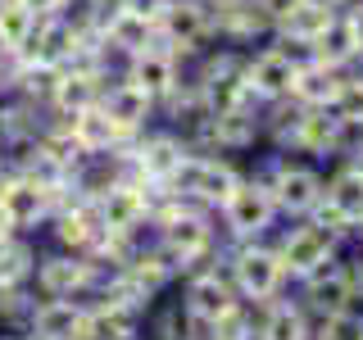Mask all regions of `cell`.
Masks as SVG:
<instances>
[{
    "label": "cell",
    "instance_id": "cell-5",
    "mask_svg": "<svg viewBox=\"0 0 363 340\" xmlns=\"http://www.w3.org/2000/svg\"><path fill=\"white\" fill-rule=\"evenodd\" d=\"M245 177V168L236 164L232 154H218V150H191L182 159V168L173 173L168 181V191H173L177 200H191L200 204V209H213L218 213V204L232 196V186Z\"/></svg>",
    "mask_w": 363,
    "mask_h": 340
},
{
    "label": "cell",
    "instance_id": "cell-17",
    "mask_svg": "<svg viewBox=\"0 0 363 340\" xmlns=\"http://www.w3.org/2000/svg\"><path fill=\"white\" fill-rule=\"evenodd\" d=\"M345 150H350V128L336 118V109H300V128H295L286 154H304L313 164H336Z\"/></svg>",
    "mask_w": 363,
    "mask_h": 340
},
{
    "label": "cell",
    "instance_id": "cell-3",
    "mask_svg": "<svg viewBox=\"0 0 363 340\" xmlns=\"http://www.w3.org/2000/svg\"><path fill=\"white\" fill-rule=\"evenodd\" d=\"M191 82L200 86L204 105H209V113H227V109H241L250 105V82H245V50L241 45H209L204 55H196V60L186 64Z\"/></svg>",
    "mask_w": 363,
    "mask_h": 340
},
{
    "label": "cell",
    "instance_id": "cell-15",
    "mask_svg": "<svg viewBox=\"0 0 363 340\" xmlns=\"http://www.w3.org/2000/svg\"><path fill=\"white\" fill-rule=\"evenodd\" d=\"M241 304V295H236L232 277H227L223 259H213V264H204L196 272H186L182 277V309L191 317H204V322H218L227 309H236Z\"/></svg>",
    "mask_w": 363,
    "mask_h": 340
},
{
    "label": "cell",
    "instance_id": "cell-25",
    "mask_svg": "<svg viewBox=\"0 0 363 340\" xmlns=\"http://www.w3.org/2000/svg\"><path fill=\"white\" fill-rule=\"evenodd\" d=\"M350 68H332L313 55L300 60V73H295V86H291V100L304 109H332L336 96H340V82H345Z\"/></svg>",
    "mask_w": 363,
    "mask_h": 340
},
{
    "label": "cell",
    "instance_id": "cell-19",
    "mask_svg": "<svg viewBox=\"0 0 363 340\" xmlns=\"http://www.w3.org/2000/svg\"><path fill=\"white\" fill-rule=\"evenodd\" d=\"M100 109H105L128 136H141L145 128L159 123V100L150 96V91H141L132 77H123V73H113L105 82V91H100Z\"/></svg>",
    "mask_w": 363,
    "mask_h": 340
},
{
    "label": "cell",
    "instance_id": "cell-20",
    "mask_svg": "<svg viewBox=\"0 0 363 340\" xmlns=\"http://www.w3.org/2000/svg\"><path fill=\"white\" fill-rule=\"evenodd\" d=\"M123 77H132L141 91H150V96L164 105L173 91L186 82V60H177L168 45H145V50H136L128 64H123Z\"/></svg>",
    "mask_w": 363,
    "mask_h": 340
},
{
    "label": "cell",
    "instance_id": "cell-7",
    "mask_svg": "<svg viewBox=\"0 0 363 340\" xmlns=\"http://www.w3.org/2000/svg\"><path fill=\"white\" fill-rule=\"evenodd\" d=\"M159 191L164 186H150V181L123 173L105 191H96L91 200H96V213L109 236H141V232H150V213H155Z\"/></svg>",
    "mask_w": 363,
    "mask_h": 340
},
{
    "label": "cell",
    "instance_id": "cell-38",
    "mask_svg": "<svg viewBox=\"0 0 363 340\" xmlns=\"http://www.w3.org/2000/svg\"><path fill=\"white\" fill-rule=\"evenodd\" d=\"M259 5H264V9H272V18H277L281 9H291V5H295V0H259Z\"/></svg>",
    "mask_w": 363,
    "mask_h": 340
},
{
    "label": "cell",
    "instance_id": "cell-14",
    "mask_svg": "<svg viewBox=\"0 0 363 340\" xmlns=\"http://www.w3.org/2000/svg\"><path fill=\"white\" fill-rule=\"evenodd\" d=\"M209 5H213V32H218L223 45L255 50V45L272 41V32H277L272 9H264L259 0H209Z\"/></svg>",
    "mask_w": 363,
    "mask_h": 340
},
{
    "label": "cell",
    "instance_id": "cell-12",
    "mask_svg": "<svg viewBox=\"0 0 363 340\" xmlns=\"http://www.w3.org/2000/svg\"><path fill=\"white\" fill-rule=\"evenodd\" d=\"M295 300L313 317H332V313H345V309H354V304H363V295H359V281H354V272H350L345 254H340V259H332V264H323L318 272L295 281Z\"/></svg>",
    "mask_w": 363,
    "mask_h": 340
},
{
    "label": "cell",
    "instance_id": "cell-6",
    "mask_svg": "<svg viewBox=\"0 0 363 340\" xmlns=\"http://www.w3.org/2000/svg\"><path fill=\"white\" fill-rule=\"evenodd\" d=\"M272 245H277L281 264L291 272V286L300 277H309V272H318L323 264H332V259L345 254V241H340L332 227H323L318 218H291L286 227L272 232Z\"/></svg>",
    "mask_w": 363,
    "mask_h": 340
},
{
    "label": "cell",
    "instance_id": "cell-4",
    "mask_svg": "<svg viewBox=\"0 0 363 340\" xmlns=\"http://www.w3.org/2000/svg\"><path fill=\"white\" fill-rule=\"evenodd\" d=\"M281 213L277 204H272L264 177L255 173V168H245V177L232 186V196L218 204V227H223V241H268L272 232H277Z\"/></svg>",
    "mask_w": 363,
    "mask_h": 340
},
{
    "label": "cell",
    "instance_id": "cell-26",
    "mask_svg": "<svg viewBox=\"0 0 363 340\" xmlns=\"http://www.w3.org/2000/svg\"><path fill=\"white\" fill-rule=\"evenodd\" d=\"M105 82H109V77H100V73L60 68V77H55V91H50V113H55V118H73V113H82V109H96Z\"/></svg>",
    "mask_w": 363,
    "mask_h": 340
},
{
    "label": "cell",
    "instance_id": "cell-32",
    "mask_svg": "<svg viewBox=\"0 0 363 340\" xmlns=\"http://www.w3.org/2000/svg\"><path fill=\"white\" fill-rule=\"evenodd\" d=\"M336 118L350 128V141H363V64L350 68L345 82H340V96H336Z\"/></svg>",
    "mask_w": 363,
    "mask_h": 340
},
{
    "label": "cell",
    "instance_id": "cell-2",
    "mask_svg": "<svg viewBox=\"0 0 363 340\" xmlns=\"http://www.w3.org/2000/svg\"><path fill=\"white\" fill-rule=\"evenodd\" d=\"M223 268L245 304H268L291 290V272L281 264L272 236L268 241H232L223 249Z\"/></svg>",
    "mask_w": 363,
    "mask_h": 340
},
{
    "label": "cell",
    "instance_id": "cell-28",
    "mask_svg": "<svg viewBox=\"0 0 363 340\" xmlns=\"http://www.w3.org/2000/svg\"><path fill=\"white\" fill-rule=\"evenodd\" d=\"M309 55H313V60H323V64H332V68H359V64H363V50H359V37H354V23H350L345 9H336L332 23H327V28L313 37Z\"/></svg>",
    "mask_w": 363,
    "mask_h": 340
},
{
    "label": "cell",
    "instance_id": "cell-13",
    "mask_svg": "<svg viewBox=\"0 0 363 340\" xmlns=\"http://www.w3.org/2000/svg\"><path fill=\"white\" fill-rule=\"evenodd\" d=\"M91 286H96V264H91V254H77V249L37 254V272H32V290H37V295L86 300Z\"/></svg>",
    "mask_w": 363,
    "mask_h": 340
},
{
    "label": "cell",
    "instance_id": "cell-29",
    "mask_svg": "<svg viewBox=\"0 0 363 340\" xmlns=\"http://www.w3.org/2000/svg\"><path fill=\"white\" fill-rule=\"evenodd\" d=\"M64 123H68V132L77 136V145H82L86 154H118L123 145L132 141V136L123 132L100 105H96V109H82V113H73V118H64Z\"/></svg>",
    "mask_w": 363,
    "mask_h": 340
},
{
    "label": "cell",
    "instance_id": "cell-30",
    "mask_svg": "<svg viewBox=\"0 0 363 340\" xmlns=\"http://www.w3.org/2000/svg\"><path fill=\"white\" fill-rule=\"evenodd\" d=\"M32 272H37V245L23 232L0 236V290L32 286Z\"/></svg>",
    "mask_w": 363,
    "mask_h": 340
},
{
    "label": "cell",
    "instance_id": "cell-22",
    "mask_svg": "<svg viewBox=\"0 0 363 340\" xmlns=\"http://www.w3.org/2000/svg\"><path fill=\"white\" fill-rule=\"evenodd\" d=\"M145 322H150V309H141V304L91 300L86 340H145Z\"/></svg>",
    "mask_w": 363,
    "mask_h": 340
},
{
    "label": "cell",
    "instance_id": "cell-16",
    "mask_svg": "<svg viewBox=\"0 0 363 340\" xmlns=\"http://www.w3.org/2000/svg\"><path fill=\"white\" fill-rule=\"evenodd\" d=\"M0 204L9 209L18 232H37V227L50 222V213L60 209V196L50 186H41L37 177L18 173V168H5L0 173Z\"/></svg>",
    "mask_w": 363,
    "mask_h": 340
},
{
    "label": "cell",
    "instance_id": "cell-41",
    "mask_svg": "<svg viewBox=\"0 0 363 340\" xmlns=\"http://www.w3.org/2000/svg\"><path fill=\"white\" fill-rule=\"evenodd\" d=\"M5 168H9V154H5V145H0V173H5Z\"/></svg>",
    "mask_w": 363,
    "mask_h": 340
},
{
    "label": "cell",
    "instance_id": "cell-42",
    "mask_svg": "<svg viewBox=\"0 0 363 340\" xmlns=\"http://www.w3.org/2000/svg\"><path fill=\"white\" fill-rule=\"evenodd\" d=\"M23 340H45V336H32V332H23Z\"/></svg>",
    "mask_w": 363,
    "mask_h": 340
},
{
    "label": "cell",
    "instance_id": "cell-33",
    "mask_svg": "<svg viewBox=\"0 0 363 340\" xmlns=\"http://www.w3.org/2000/svg\"><path fill=\"white\" fill-rule=\"evenodd\" d=\"M313 340H363V304L313 322Z\"/></svg>",
    "mask_w": 363,
    "mask_h": 340
},
{
    "label": "cell",
    "instance_id": "cell-24",
    "mask_svg": "<svg viewBox=\"0 0 363 340\" xmlns=\"http://www.w3.org/2000/svg\"><path fill=\"white\" fill-rule=\"evenodd\" d=\"M77 41H82V37H77L64 18H41L37 32H32V41L18 50V60L32 64V68H64L68 60H73Z\"/></svg>",
    "mask_w": 363,
    "mask_h": 340
},
{
    "label": "cell",
    "instance_id": "cell-35",
    "mask_svg": "<svg viewBox=\"0 0 363 340\" xmlns=\"http://www.w3.org/2000/svg\"><path fill=\"white\" fill-rule=\"evenodd\" d=\"M23 5H28L37 18H60V9L68 5V0H23Z\"/></svg>",
    "mask_w": 363,
    "mask_h": 340
},
{
    "label": "cell",
    "instance_id": "cell-11",
    "mask_svg": "<svg viewBox=\"0 0 363 340\" xmlns=\"http://www.w3.org/2000/svg\"><path fill=\"white\" fill-rule=\"evenodd\" d=\"M323 227H332L340 241L350 245L354 227L363 218V168H354L350 159H336L332 173H327V191H323V204L309 213Z\"/></svg>",
    "mask_w": 363,
    "mask_h": 340
},
{
    "label": "cell",
    "instance_id": "cell-27",
    "mask_svg": "<svg viewBox=\"0 0 363 340\" xmlns=\"http://www.w3.org/2000/svg\"><path fill=\"white\" fill-rule=\"evenodd\" d=\"M332 14H336V9L327 5V0H295L291 9H281V14H277V32H272V37L286 41V45H300V50L309 55L313 37L332 23Z\"/></svg>",
    "mask_w": 363,
    "mask_h": 340
},
{
    "label": "cell",
    "instance_id": "cell-37",
    "mask_svg": "<svg viewBox=\"0 0 363 340\" xmlns=\"http://www.w3.org/2000/svg\"><path fill=\"white\" fill-rule=\"evenodd\" d=\"M9 232H18V227H14V218H9V209L0 204V236H9Z\"/></svg>",
    "mask_w": 363,
    "mask_h": 340
},
{
    "label": "cell",
    "instance_id": "cell-21",
    "mask_svg": "<svg viewBox=\"0 0 363 340\" xmlns=\"http://www.w3.org/2000/svg\"><path fill=\"white\" fill-rule=\"evenodd\" d=\"M100 41H105V50H109L113 60H118V68H123L136 50H145V45L159 41V23L132 14L128 5H118V0H113V9L105 14V28H100Z\"/></svg>",
    "mask_w": 363,
    "mask_h": 340
},
{
    "label": "cell",
    "instance_id": "cell-34",
    "mask_svg": "<svg viewBox=\"0 0 363 340\" xmlns=\"http://www.w3.org/2000/svg\"><path fill=\"white\" fill-rule=\"evenodd\" d=\"M118 5H128L132 14H141V18L159 23V18H164V9H168V0H118Z\"/></svg>",
    "mask_w": 363,
    "mask_h": 340
},
{
    "label": "cell",
    "instance_id": "cell-10",
    "mask_svg": "<svg viewBox=\"0 0 363 340\" xmlns=\"http://www.w3.org/2000/svg\"><path fill=\"white\" fill-rule=\"evenodd\" d=\"M159 45L177 55V60H196L209 45H218L213 32V5L209 0H168L164 18H159Z\"/></svg>",
    "mask_w": 363,
    "mask_h": 340
},
{
    "label": "cell",
    "instance_id": "cell-18",
    "mask_svg": "<svg viewBox=\"0 0 363 340\" xmlns=\"http://www.w3.org/2000/svg\"><path fill=\"white\" fill-rule=\"evenodd\" d=\"M91 327V300H64V295H37L28 309L23 332L45 340H86Z\"/></svg>",
    "mask_w": 363,
    "mask_h": 340
},
{
    "label": "cell",
    "instance_id": "cell-36",
    "mask_svg": "<svg viewBox=\"0 0 363 340\" xmlns=\"http://www.w3.org/2000/svg\"><path fill=\"white\" fill-rule=\"evenodd\" d=\"M345 14H350V23H354V37H359V50H363V0H354Z\"/></svg>",
    "mask_w": 363,
    "mask_h": 340
},
{
    "label": "cell",
    "instance_id": "cell-1",
    "mask_svg": "<svg viewBox=\"0 0 363 340\" xmlns=\"http://www.w3.org/2000/svg\"><path fill=\"white\" fill-rule=\"evenodd\" d=\"M264 177L272 204H277L281 222L291 218H309V213L323 204V191H327V168L313 164L304 154H286V150H272L264 164L255 168Z\"/></svg>",
    "mask_w": 363,
    "mask_h": 340
},
{
    "label": "cell",
    "instance_id": "cell-9",
    "mask_svg": "<svg viewBox=\"0 0 363 340\" xmlns=\"http://www.w3.org/2000/svg\"><path fill=\"white\" fill-rule=\"evenodd\" d=\"M186 154H191V145L182 141L173 128H164V123H155V128H145L141 136H132L128 150H123L128 177H141V181H150V186H168Z\"/></svg>",
    "mask_w": 363,
    "mask_h": 340
},
{
    "label": "cell",
    "instance_id": "cell-40",
    "mask_svg": "<svg viewBox=\"0 0 363 340\" xmlns=\"http://www.w3.org/2000/svg\"><path fill=\"white\" fill-rule=\"evenodd\" d=\"M327 5H332V9H350V5H354V0H327Z\"/></svg>",
    "mask_w": 363,
    "mask_h": 340
},
{
    "label": "cell",
    "instance_id": "cell-23",
    "mask_svg": "<svg viewBox=\"0 0 363 340\" xmlns=\"http://www.w3.org/2000/svg\"><path fill=\"white\" fill-rule=\"evenodd\" d=\"M313 322L318 317L291 290L259 304V340H313Z\"/></svg>",
    "mask_w": 363,
    "mask_h": 340
},
{
    "label": "cell",
    "instance_id": "cell-39",
    "mask_svg": "<svg viewBox=\"0 0 363 340\" xmlns=\"http://www.w3.org/2000/svg\"><path fill=\"white\" fill-rule=\"evenodd\" d=\"M354 245H363V218H359V227H354V236H350Z\"/></svg>",
    "mask_w": 363,
    "mask_h": 340
},
{
    "label": "cell",
    "instance_id": "cell-8",
    "mask_svg": "<svg viewBox=\"0 0 363 340\" xmlns=\"http://www.w3.org/2000/svg\"><path fill=\"white\" fill-rule=\"evenodd\" d=\"M300 60L304 50L300 45H286V41H264L255 50H245V82H250V96L259 105H277V100H291V86H295V73H300Z\"/></svg>",
    "mask_w": 363,
    "mask_h": 340
},
{
    "label": "cell",
    "instance_id": "cell-31",
    "mask_svg": "<svg viewBox=\"0 0 363 340\" xmlns=\"http://www.w3.org/2000/svg\"><path fill=\"white\" fill-rule=\"evenodd\" d=\"M37 14H32L23 0H0V50L18 55L23 45L32 41V32H37Z\"/></svg>",
    "mask_w": 363,
    "mask_h": 340
}]
</instances>
